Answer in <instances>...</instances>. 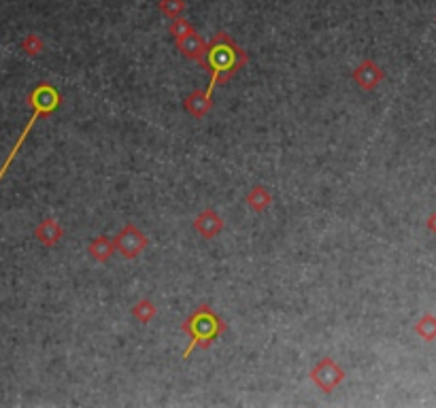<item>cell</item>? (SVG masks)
Returning <instances> with one entry per match:
<instances>
[{
  "instance_id": "cell-1",
  "label": "cell",
  "mask_w": 436,
  "mask_h": 408,
  "mask_svg": "<svg viewBox=\"0 0 436 408\" xmlns=\"http://www.w3.org/2000/svg\"><path fill=\"white\" fill-rule=\"evenodd\" d=\"M241 56V51L232 45V41L226 37V35H215L213 43L208 45L206 49V64L208 68L213 70V77H211V83L206 87V98L211 100V94L220 81V75L222 73H228L237 66V58Z\"/></svg>"
},
{
  "instance_id": "cell-2",
  "label": "cell",
  "mask_w": 436,
  "mask_h": 408,
  "mask_svg": "<svg viewBox=\"0 0 436 408\" xmlns=\"http://www.w3.org/2000/svg\"><path fill=\"white\" fill-rule=\"evenodd\" d=\"M32 106H35V113H32V119L28 121V125H26V130L22 132V136H20V141H18V145L13 147V152H11V156H9V160H7V164L3 166V171H0V179H3V175L7 173V168H9V164L13 162V158H15V154L20 152V147L24 145V141H26V136H28V132L32 130V125H35V121L41 117V115H45V113H51L58 104H60V96H58V92L51 87V85H47V83H43V85H39L37 89H35V94H32Z\"/></svg>"
},
{
  "instance_id": "cell-3",
  "label": "cell",
  "mask_w": 436,
  "mask_h": 408,
  "mask_svg": "<svg viewBox=\"0 0 436 408\" xmlns=\"http://www.w3.org/2000/svg\"><path fill=\"white\" fill-rule=\"evenodd\" d=\"M185 330L192 334V342H189V347L185 349V353H183V357H187L192 351H194V347L196 345H200V342H208V340H213L217 334H220V330H222V323L215 319V315L211 313V311H206V309H200L196 315H192V319L187 321V326H185Z\"/></svg>"
},
{
  "instance_id": "cell-4",
  "label": "cell",
  "mask_w": 436,
  "mask_h": 408,
  "mask_svg": "<svg viewBox=\"0 0 436 408\" xmlns=\"http://www.w3.org/2000/svg\"><path fill=\"white\" fill-rule=\"evenodd\" d=\"M311 378L323 389V391H332L341 381H343V370L330 359L325 357L317 364V368L311 372Z\"/></svg>"
},
{
  "instance_id": "cell-5",
  "label": "cell",
  "mask_w": 436,
  "mask_h": 408,
  "mask_svg": "<svg viewBox=\"0 0 436 408\" xmlns=\"http://www.w3.org/2000/svg\"><path fill=\"white\" fill-rule=\"evenodd\" d=\"M177 47H179V51H181L183 56H187V58H192V60H202V56L206 54L204 41H202L194 30L187 32V35H183V37H179V39H177Z\"/></svg>"
},
{
  "instance_id": "cell-6",
  "label": "cell",
  "mask_w": 436,
  "mask_h": 408,
  "mask_svg": "<svg viewBox=\"0 0 436 408\" xmlns=\"http://www.w3.org/2000/svg\"><path fill=\"white\" fill-rule=\"evenodd\" d=\"M143 245H145V236H141L139 230L132 228V225H128L118 238V247L126 257H135L143 249Z\"/></svg>"
},
{
  "instance_id": "cell-7",
  "label": "cell",
  "mask_w": 436,
  "mask_h": 408,
  "mask_svg": "<svg viewBox=\"0 0 436 408\" xmlns=\"http://www.w3.org/2000/svg\"><path fill=\"white\" fill-rule=\"evenodd\" d=\"M379 77H381L379 68H377L375 64H370V62L362 64V66L356 70V81H358L364 89H370V87L379 81Z\"/></svg>"
},
{
  "instance_id": "cell-8",
  "label": "cell",
  "mask_w": 436,
  "mask_h": 408,
  "mask_svg": "<svg viewBox=\"0 0 436 408\" xmlns=\"http://www.w3.org/2000/svg\"><path fill=\"white\" fill-rule=\"evenodd\" d=\"M196 228H198V232H202L204 236H213L217 230H222V221L217 219L211 211H206V213H202V215L196 219Z\"/></svg>"
},
{
  "instance_id": "cell-9",
  "label": "cell",
  "mask_w": 436,
  "mask_h": 408,
  "mask_svg": "<svg viewBox=\"0 0 436 408\" xmlns=\"http://www.w3.org/2000/svg\"><path fill=\"white\" fill-rule=\"evenodd\" d=\"M160 9L168 18H179V13L185 9V3H183V0H162Z\"/></svg>"
},
{
  "instance_id": "cell-10",
  "label": "cell",
  "mask_w": 436,
  "mask_h": 408,
  "mask_svg": "<svg viewBox=\"0 0 436 408\" xmlns=\"http://www.w3.org/2000/svg\"><path fill=\"white\" fill-rule=\"evenodd\" d=\"M268 200H270V196L264 192V187H256V190L251 192V196H249V204L256 206L258 211H262V209L268 204Z\"/></svg>"
},
{
  "instance_id": "cell-11",
  "label": "cell",
  "mask_w": 436,
  "mask_h": 408,
  "mask_svg": "<svg viewBox=\"0 0 436 408\" xmlns=\"http://www.w3.org/2000/svg\"><path fill=\"white\" fill-rule=\"evenodd\" d=\"M108 253H111V249L106 247V238H98V240L92 245V255H94L96 259H106Z\"/></svg>"
},
{
  "instance_id": "cell-12",
  "label": "cell",
  "mask_w": 436,
  "mask_h": 408,
  "mask_svg": "<svg viewBox=\"0 0 436 408\" xmlns=\"http://www.w3.org/2000/svg\"><path fill=\"white\" fill-rule=\"evenodd\" d=\"M173 35H175V39H179V37H183V35H187V32H192V26L185 22V20H175V24H173Z\"/></svg>"
}]
</instances>
